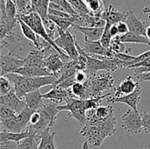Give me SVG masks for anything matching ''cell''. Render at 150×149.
I'll use <instances>...</instances> for the list:
<instances>
[{"instance_id": "277c9868", "label": "cell", "mask_w": 150, "mask_h": 149, "mask_svg": "<svg viewBox=\"0 0 150 149\" xmlns=\"http://www.w3.org/2000/svg\"><path fill=\"white\" fill-rule=\"evenodd\" d=\"M113 83L114 79L109 71L100 75L96 74L94 76H89L87 81L84 83L86 91L83 99L101 96L103 91L112 88Z\"/></svg>"}, {"instance_id": "7dc6e473", "label": "cell", "mask_w": 150, "mask_h": 149, "mask_svg": "<svg viewBox=\"0 0 150 149\" xmlns=\"http://www.w3.org/2000/svg\"><path fill=\"white\" fill-rule=\"evenodd\" d=\"M139 67H145V68H150V58H148L142 61H140V62H137L135 64H132L130 66L127 67V68H131V69H134L135 68H139Z\"/></svg>"}, {"instance_id": "f6af8a7d", "label": "cell", "mask_w": 150, "mask_h": 149, "mask_svg": "<svg viewBox=\"0 0 150 149\" xmlns=\"http://www.w3.org/2000/svg\"><path fill=\"white\" fill-rule=\"evenodd\" d=\"M88 77H89V76L85 70H77L75 75V80H76V82H78V83H84L87 81Z\"/></svg>"}, {"instance_id": "e0dca14e", "label": "cell", "mask_w": 150, "mask_h": 149, "mask_svg": "<svg viewBox=\"0 0 150 149\" xmlns=\"http://www.w3.org/2000/svg\"><path fill=\"white\" fill-rule=\"evenodd\" d=\"M82 47L86 54L91 55L113 56L110 49L105 48L100 40H84V44Z\"/></svg>"}, {"instance_id": "30bf717a", "label": "cell", "mask_w": 150, "mask_h": 149, "mask_svg": "<svg viewBox=\"0 0 150 149\" xmlns=\"http://www.w3.org/2000/svg\"><path fill=\"white\" fill-rule=\"evenodd\" d=\"M59 105L60 104L55 101L45 98L42 106L38 110L41 115V118L48 123L51 128L54 126L56 121V116L60 112V110L58 109Z\"/></svg>"}, {"instance_id": "db71d44e", "label": "cell", "mask_w": 150, "mask_h": 149, "mask_svg": "<svg viewBox=\"0 0 150 149\" xmlns=\"http://www.w3.org/2000/svg\"><path fill=\"white\" fill-rule=\"evenodd\" d=\"M146 36L150 40V25L149 26H147V29H146Z\"/></svg>"}, {"instance_id": "8fae6325", "label": "cell", "mask_w": 150, "mask_h": 149, "mask_svg": "<svg viewBox=\"0 0 150 149\" xmlns=\"http://www.w3.org/2000/svg\"><path fill=\"white\" fill-rule=\"evenodd\" d=\"M141 96H142V89H141V86H139L136 89V90H134V92L128 95L121 96V97H112L111 98H108L107 102L108 103H122V104L128 105L130 108L135 111H138V105L141 100Z\"/></svg>"}, {"instance_id": "8d00e7d4", "label": "cell", "mask_w": 150, "mask_h": 149, "mask_svg": "<svg viewBox=\"0 0 150 149\" xmlns=\"http://www.w3.org/2000/svg\"><path fill=\"white\" fill-rule=\"evenodd\" d=\"M70 90H71V92L73 93V95L75 96V97L81 98V99L84 98L85 91H86V88H85L84 83L75 82L72 84V86L70 87Z\"/></svg>"}, {"instance_id": "680465c9", "label": "cell", "mask_w": 150, "mask_h": 149, "mask_svg": "<svg viewBox=\"0 0 150 149\" xmlns=\"http://www.w3.org/2000/svg\"><path fill=\"white\" fill-rule=\"evenodd\" d=\"M144 149H146V148H144Z\"/></svg>"}, {"instance_id": "ba28073f", "label": "cell", "mask_w": 150, "mask_h": 149, "mask_svg": "<svg viewBox=\"0 0 150 149\" xmlns=\"http://www.w3.org/2000/svg\"><path fill=\"white\" fill-rule=\"evenodd\" d=\"M25 66L24 57L14 54L9 52L7 54H2L0 57L1 76H5L9 73H14L19 68Z\"/></svg>"}, {"instance_id": "4fadbf2b", "label": "cell", "mask_w": 150, "mask_h": 149, "mask_svg": "<svg viewBox=\"0 0 150 149\" xmlns=\"http://www.w3.org/2000/svg\"><path fill=\"white\" fill-rule=\"evenodd\" d=\"M128 14H129V11H120L113 5L111 4L105 9V11L100 15V18L105 20L106 22L113 25V24H118L119 22H125L127 18L128 17Z\"/></svg>"}, {"instance_id": "9a60e30c", "label": "cell", "mask_w": 150, "mask_h": 149, "mask_svg": "<svg viewBox=\"0 0 150 149\" xmlns=\"http://www.w3.org/2000/svg\"><path fill=\"white\" fill-rule=\"evenodd\" d=\"M101 70L112 72V68L105 61L87 54V65H86L85 71L87 72L88 76H94L98 71H101Z\"/></svg>"}, {"instance_id": "ffe728a7", "label": "cell", "mask_w": 150, "mask_h": 149, "mask_svg": "<svg viewBox=\"0 0 150 149\" xmlns=\"http://www.w3.org/2000/svg\"><path fill=\"white\" fill-rule=\"evenodd\" d=\"M73 29L81 32L84 36V40H100L104 30V27H87V26H79L73 25Z\"/></svg>"}, {"instance_id": "44dd1931", "label": "cell", "mask_w": 150, "mask_h": 149, "mask_svg": "<svg viewBox=\"0 0 150 149\" xmlns=\"http://www.w3.org/2000/svg\"><path fill=\"white\" fill-rule=\"evenodd\" d=\"M139 86V83L133 79V76H127L114 89V97L128 95L136 90Z\"/></svg>"}, {"instance_id": "9f6ffc18", "label": "cell", "mask_w": 150, "mask_h": 149, "mask_svg": "<svg viewBox=\"0 0 150 149\" xmlns=\"http://www.w3.org/2000/svg\"><path fill=\"white\" fill-rule=\"evenodd\" d=\"M12 1H13V2H14L15 4H16V0H12Z\"/></svg>"}, {"instance_id": "1f68e13d", "label": "cell", "mask_w": 150, "mask_h": 149, "mask_svg": "<svg viewBox=\"0 0 150 149\" xmlns=\"http://www.w3.org/2000/svg\"><path fill=\"white\" fill-rule=\"evenodd\" d=\"M86 4L91 13L94 16L100 17L102 12L105 11V4L103 0H83Z\"/></svg>"}, {"instance_id": "3957f363", "label": "cell", "mask_w": 150, "mask_h": 149, "mask_svg": "<svg viewBox=\"0 0 150 149\" xmlns=\"http://www.w3.org/2000/svg\"><path fill=\"white\" fill-rule=\"evenodd\" d=\"M18 18L23 20L25 24H27L40 38H42L50 46H52L54 48V50L61 54L62 58H65V59H69L70 60L69 55L62 49H61L55 44V42L50 38V36L47 32V30H46V28L44 26L43 19L41 18V17L37 12L32 11L29 14H19L18 15Z\"/></svg>"}, {"instance_id": "8992f818", "label": "cell", "mask_w": 150, "mask_h": 149, "mask_svg": "<svg viewBox=\"0 0 150 149\" xmlns=\"http://www.w3.org/2000/svg\"><path fill=\"white\" fill-rule=\"evenodd\" d=\"M76 39L69 31H63L58 27V36L54 39L55 44L62 49L70 58V60L76 61L79 58V52L76 44Z\"/></svg>"}, {"instance_id": "6f0895ef", "label": "cell", "mask_w": 150, "mask_h": 149, "mask_svg": "<svg viewBox=\"0 0 150 149\" xmlns=\"http://www.w3.org/2000/svg\"><path fill=\"white\" fill-rule=\"evenodd\" d=\"M146 149H148V148H146Z\"/></svg>"}, {"instance_id": "d6986e66", "label": "cell", "mask_w": 150, "mask_h": 149, "mask_svg": "<svg viewBox=\"0 0 150 149\" xmlns=\"http://www.w3.org/2000/svg\"><path fill=\"white\" fill-rule=\"evenodd\" d=\"M129 28V31L137 34H141V35H145L146 36V29L147 26L145 25V23L141 20L133 11H129V14L128 17L127 18L126 21H125Z\"/></svg>"}, {"instance_id": "f1b7e54d", "label": "cell", "mask_w": 150, "mask_h": 149, "mask_svg": "<svg viewBox=\"0 0 150 149\" xmlns=\"http://www.w3.org/2000/svg\"><path fill=\"white\" fill-rule=\"evenodd\" d=\"M40 135L31 133L30 136L24 139L18 143V149H38L40 141Z\"/></svg>"}, {"instance_id": "681fc988", "label": "cell", "mask_w": 150, "mask_h": 149, "mask_svg": "<svg viewBox=\"0 0 150 149\" xmlns=\"http://www.w3.org/2000/svg\"><path fill=\"white\" fill-rule=\"evenodd\" d=\"M41 119V115L39 111H34L31 116V119H30V124L29 125H36L37 123L40 122Z\"/></svg>"}, {"instance_id": "6da1fadb", "label": "cell", "mask_w": 150, "mask_h": 149, "mask_svg": "<svg viewBox=\"0 0 150 149\" xmlns=\"http://www.w3.org/2000/svg\"><path fill=\"white\" fill-rule=\"evenodd\" d=\"M116 132V119L114 114L104 120L87 121L80 130V134L95 148H99L104 140L112 136Z\"/></svg>"}, {"instance_id": "7a4b0ae2", "label": "cell", "mask_w": 150, "mask_h": 149, "mask_svg": "<svg viewBox=\"0 0 150 149\" xmlns=\"http://www.w3.org/2000/svg\"><path fill=\"white\" fill-rule=\"evenodd\" d=\"M13 84V89L16 94L23 98L27 93L36 90H40L41 87L47 85H54L58 79L56 75H49L46 76L27 77L17 73H9L5 75Z\"/></svg>"}, {"instance_id": "d6a6232c", "label": "cell", "mask_w": 150, "mask_h": 149, "mask_svg": "<svg viewBox=\"0 0 150 149\" xmlns=\"http://www.w3.org/2000/svg\"><path fill=\"white\" fill-rule=\"evenodd\" d=\"M48 18H50L52 21H54L56 25L62 29L63 31H67L69 30L70 27L73 26V22L67 18H62V17H59V16H54V15H48Z\"/></svg>"}, {"instance_id": "484cf974", "label": "cell", "mask_w": 150, "mask_h": 149, "mask_svg": "<svg viewBox=\"0 0 150 149\" xmlns=\"http://www.w3.org/2000/svg\"><path fill=\"white\" fill-rule=\"evenodd\" d=\"M50 130L51 128H47L42 132L38 149H56L54 144L55 133H51Z\"/></svg>"}, {"instance_id": "ac0fdd59", "label": "cell", "mask_w": 150, "mask_h": 149, "mask_svg": "<svg viewBox=\"0 0 150 149\" xmlns=\"http://www.w3.org/2000/svg\"><path fill=\"white\" fill-rule=\"evenodd\" d=\"M65 63L62 61L61 54L58 52H54L49 54L45 59V67L54 75L58 76V74L64 68Z\"/></svg>"}, {"instance_id": "11a10c76", "label": "cell", "mask_w": 150, "mask_h": 149, "mask_svg": "<svg viewBox=\"0 0 150 149\" xmlns=\"http://www.w3.org/2000/svg\"><path fill=\"white\" fill-rule=\"evenodd\" d=\"M83 149H89V142L87 141L83 144Z\"/></svg>"}, {"instance_id": "d4e9b609", "label": "cell", "mask_w": 150, "mask_h": 149, "mask_svg": "<svg viewBox=\"0 0 150 149\" xmlns=\"http://www.w3.org/2000/svg\"><path fill=\"white\" fill-rule=\"evenodd\" d=\"M118 39L124 43H134V44H143L150 46V40L145 35L137 34L132 32H128L123 35H118Z\"/></svg>"}, {"instance_id": "74e56055", "label": "cell", "mask_w": 150, "mask_h": 149, "mask_svg": "<svg viewBox=\"0 0 150 149\" xmlns=\"http://www.w3.org/2000/svg\"><path fill=\"white\" fill-rule=\"evenodd\" d=\"M12 90H13V84L11 82V80L4 76H1V77H0V96L6 95Z\"/></svg>"}, {"instance_id": "60d3db41", "label": "cell", "mask_w": 150, "mask_h": 149, "mask_svg": "<svg viewBox=\"0 0 150 149\" xmlns=\"http://www.w3.org/2000/svg\"><path fill=\"white\" fill-rule=\"evenodd\" d=\"M18 113L9 106L0 104V119H6L9 118L15 117Z\"/></svg>"}, {"instance_id": "b9f144b4", "label": "cell", "mask_w": 150, "mask_h": 149, "mask_svg": "<svg viewBox=\"0 0 150 149\" xmlns=\"http://www.w3.org/2000/svg\"><path fill=\"white\" fill-rule=\"evenodd\" d=\"M56 4H58L60 6H62L63 8V10L65 11H67L68 13L71 14V15H74L76 13H77V11L72 7V5L69 4V2L68 0H51Z\"/></svg>"}, {"instance_id": "2e32d148", "label": "cell", "mask_w": 150, "mask_h": 149, "mask_svg": "<svg viewBox=\"0 0 150 149\" xmlns=\"http://www.w3.org/2000/svg\"><path fill=\"white\" fill-rule=\"evenodd\" d=\"M47 48H34L32 49L28 54L24 57L25 66H34V67H45V51ZM46 68V67H45Z\"/></svg>"}, {"instance_id": "52a82bcc", "label": "cell", "mask_w": 150, "mask_h": 149, "mask_svg": "<svg viewBox=\"0 0 150 149\" xmlns=\"http://www.w3.org/2000/svg\"><path fill=\"white\" fill-rule=\"evenodd\" d=\"M122 128L128 133L133 135H139L143 133L142 113L132 108L128 109L122 116Z\"/></svg>"}, {"instance_id": "816d5d0a", "label": "cell", "mask_w": 150, "mask_h": 149, "mask_svg": "<svg viewBox=\"0 0 150 149\" xmlns=\"http://www.w3.org/2000/svg\"><path fill=\"white\" fill-rule=\"evenodd\" d=\"M110 32H111V34H112V38H115L116 36L120 35V33H119V29H118V26H117L116 24H113V25H111Z\"/></svg>"}, {"instance_id": "c3c4849f", "label": "cell", "mask_w": 150, "mask_h": 149, "mask_svg": "<svg viewBox=\"0 0 150 149\" xmlns=\"http://www.w3.org/2000/svg\"><path fill=\"white\" fill-rule=\"evenodd\" d=\"M117 26H118V29H119V33L120 35H123L127 32H129V28H128V25L126 22H119L118 24H116Z\"/></svg>"}, {"instance_id": "cb8c5ba5", "label": "cell", "mask_w": 150, "mask_h": 149, "mask_svg": "<svg viewBox=\"0 0 150 149\" xmlns=\"http://www.w3.org/2000/svg\"><path fill=\"white\" fill-rule=\"evenodd\" d=\"M23 99L26 103V106L33 111H38L43 105L45 98L43 97V94L40 93V90H33L32 92L27 93Z\"/></svg>"}, {"instance_id": "bcb514c9", "label": "cell", "mask_w": 150, "mask_h": 149, "mask_svg": "<svg viewBox=\"0 0 150 149\" xmlns=\"http://www.w3.org/2000/svg\"><path fill=\"white\" fill-rule=\"evenodd\" d=\"M113 56L116 57V58H118V59H120V60H121V61H126L127 63L132 61L134 59V57H135V56L129 55V54H127V53H118V54H115ZM126 65H127V64H126Z\"/></svg>"}, {"instance_id": "d590c367", "label": "cell", "mask_w": 150, "mask_h": 149, "mask_svg": "<svg viewBox=\"0 0 150 149\" xmlns=\"http://www.w3.org/2000/svg\"><path fill=\"white\" fill-rule=\"evenodd\" d=\"M18 12L19 14H29L32 10V0H16Z\"/></svg>"}, {"instance_id": "f546056e", "label": "cell", "mask_w": 150, "mask_h": 149, "mask_svg": "<svg viewBox=\"0 0 150 149\" xmlns=\"http://www.w3.org/2000/svg\"><path fill=\"white\" fill-rule=\"evenodd\" d=\"M16 116L12 117V118L6 119H0L3 130H6L8 132H12V133L23 132L22 128L20 127V126H19V124H18V122L17 120Z\"/></svg>"}, {"instance_id": "836d02e7", "label": "cell", "mask_w": 150, "mask_h": 149, "mask_svg": "<svg viewBox=\"0 0 150 149\" xmlns=\"http://www.w3.org/2000/svg\"><path fill=\"white\" fill-rule=\"evenodd\" d=\"M43 23H44V26L47 30V32L48 33L50 38L54 41V39L58 36V26L50 18L44 19Z\"/></svg>"}, {"instance_id": "ab89813d", "label": "cell", "mask_w": 150, "mask_h": 149, "mask_svg": "<svg viewBox=\"0 0 150 149\" xmlns=\"http://www.w3.org/2000/svg\"><path fill=\"white\" fill-rule=\"evenodd\" d=\"M69 4L72 5V7L78 12V13H86V14H91L90 10L88 9L86 4L83 0H68Z\"/></svg>"}, {"instance_id": "9c48e42d", "label": "cell", "mask_w": 150, "mask_h": 149, "mask_svg": "<svg viewBox=\"0 0 150 149\" xmlns=\"http://www.w3.org/2000/svg\"><path fill=\"white\" fill-rule=\"evenodd\" d=\"M70 20L73 22L74 25L87 27H104L106 24V21L101 18L100 17L94 16L92 14L78 12L74 15H71Z\"/></svg>"}, {"instance_id": "7402d4cb", "label": "cell", "mask_w": 150, "mask_h": 149, "mask_svg": "<svg viewBox=\"0 0 150 149\" xmlns=\"http://www.w3.org/2000/svg\"><path fill=\"white\" fill-rule=\"evenodd\" d=\"M18 25L20 26V30L22 32V34L25 39L30 40L36 48H48L46 45L41 44L39 40V35L27 25L25 24L23 20L18 18Z\"/></svg>"}, {"instance_id": "f5cc1de1", "label": "cell", "mask_w": 150, "mask_h": 149, "mask_svg": "<svg viewBox=\"0 0 150 149\" xmlns=\"http://www.w3.org/2000/svg\"><path fill=\"white\" fill-rule=\"evenodd\" d=\"M142 12L144 14H149V15H150V8L149 7H144V8H142Z\"/></svg>"}, {"instance_id": "e575fe53", "label": "cell", "mask_w": 150, "mask_h": 149, "mask_svg": "<svg viewBox=\"0 0 150 149\" xmlns=\"http://www.w3.org/2000/svg\"><path fill=\"white\" fill-rule=\"evenodd\" d=\"M111 25L112 24L111 23H108L106 22L105 25V30H104V32H103V35L100 39V42L102 43V45L109 49L110 48V46H111V43H112V36L111 34V32H110V28H111Z\"/></svg>"}, {"instance_id": "7bdbcfd3", "label": "cell", "mask_w": 150, "mask_h": 149, "mask_svg": "<svg viewBox=\"0 0 150 149\" xmlns=\"http://www.w3.org/2000/svg\"><path fill=\"white\" fill-rule=\"evenodd\" d=\"M142 126H143V133L150 135V112H142Z\"/></svg>"}, {"instance_id": "5bb4252c", "label": "cell", "mask_w": 150, "mask_h": 149, "mask_svg": "<svg viewBox=\"0 0 150 149\" xmlns=\"http://www.w3.org/2000/svg\"><path fill=\"white\" fill-rule=\"evenodd\" d=\"M43 97L46 99H50L53 101H55L59 104L66 103V101L70 97H75L73 93L71 92L70 89H63L58 86H53L52 89L43 94Z\"/></svg>"}, {"instance_id": "5b68a950", "label": "cell", "mask_w": 150, "mask_h": 149, "mask_svg": "<svg viewBox=\"0 0 150 149\" xmlns=\"http://www.w3.org/2000/svg\"><path fill=\"white\" fill-rule=\"evenodd\" d=\"M58 109L60 110V112H68L69 116L76 119L81 126L85 125L87 120V111L84 106L83 99L77 97H70L66 101L64 105H59Z\"/></svg>"}, {"instance_id": "4dcf8cb0", "label": "cell", "mask_w": 150, "mask_h": 149, "mask_svg": "<svg viewBox=\"0 0 150 149\" xmlns=\"http://www.w3.org/2000/svg\"><path fill=\"white\" fill-rule=\"evenodd\" d=\"M33 112H34L33 110H32L29 107L25 106V108L22 112H20L19 113L17 114V116H16L17 120H18V124H19V126H20V127L22 128L23 131H25L26 127L29 126L30 119H31V116H32Z\"/></svg>"}, {"instance_id": "f35d334b", "label": "cell", "mask_w": 150, "mask_h": 149, "mask_svg": "<svg viewBox=\"0 0 150 149\" xmlns=\"http://www.w3.org/2000/svg\"><path fill=\"white\" fill-rule=\"evenodd\" d=\"M110 51L112 52V54L114 55L115 54L118 53H127L126 52V47H125V43L120 41L118 37L116 36L115 38L112 39L111 46H110Z\"/></svg>"}, {"instance_id": "f907efd6", "label": "cell", "mask_w": 150, "mask_h": 149, "mask_svg": "<svg viewBox=\"0 0 150 149\" xmlns=\"http://www.w3.org/2000/svg\"><path fill=\"white\" fill-rule=\"evenodd\" d=\"M138 81L141 82H146V81H150V72L148 73H142V74H138L135 75Z\"/></svg>"}, {"instance_id": "603a6c76", "label": "cell", "mask_w": 150, "mask_h": 149, "mask_svg": "<svg viewBox=\"0 0 150 149\" xmlns=\"http://www.w3.org/2000/svg\"><path fill=\"white\" fill-rule=\"evenodd\" d=\"M14 73L19 74L27 77H37V76H46L52 74L47 68L34 67V66H23L17 69Z\"/></svg>"}, {"instance_id": "ee69618b", "label": "cell", "mask_w": 150, "mask_h": 149, "mask_svg": "<svg viewBox=\"0 0 150 149\" xmlns=\"http://www.w3.org/2000/svg\"><path fill=\"white\" fill-rule=\"evenodd\" d=\"M148 58H150V50L147 51V52H144L143 54H140V55H138V56H135L134 59L132 61L127 63L126 68H127L128 66H130V65H132V64H135V63L140 62V61H144V60H146V59H148Z\"/></svg>"}, {"instance_id": "4316f807", "label": "cell", "mask_w": 150, "mask_h": 149, "mask_svg": "<svg viewBox=\"0 0 150 149\" xmlns=\"http://www.w3.org/2000/svg\"><path fill=\"white\" fill-rule=\"evenodd\" d=\"M50 1L51 0H32L33 11L37 12L43 20L48 18V10H49Z\"/></svg>"}, {"instance_id": "83f0119b", "label": "cell", "mask_w": 150, "mask_h": 149, "mask_svg": "<svg viewBox=\"0 0 150 149\" xmlns=\"http://www.w3.org/2000/svg\"><path fill=\"white\" fill-rule=\"evenodd\" d=\"M30 135H31V133L27 131H23L20 133H12V132H8L6 130H2L0 133L1 139L15 141L17 143H19L21 141H23L24 139L27 138Z\"/></svg>"}, {"instance_id": "7c38bea8", "label": "cell", "mask_w": 150, "mask_h": 149, "mask_svg": "<svg viewBox=\"0 0 150 149\" xmlns=\"http://www.w3.org/2000/svg\"><path fill=\"white\" fill-rule=\"evenodd\" d=\"M0 104L9 106L17 113L22 112L26 106L25 101L16 94L14 89L11 91H10L8 94L0 96Z\"/></svg>"}]
</instances>
